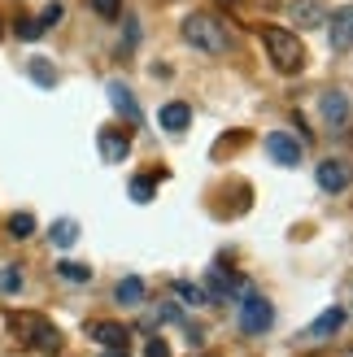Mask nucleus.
I'll return each mask as SVG.
<instances>
[{"label": "nucleus", "instance_id": "obj_1", "mask_svg": "<svg viewBox=\"0 0 353 357\" xmlns=\"http://www.w3.org/2000/svg\"><path fill=\"white\" fill-rule=\"evenodd\" d=\"M262 44H266V57L275 61L279 75H301L306 70V44L288 26H262Z\"/></svg>", "mask_w": 353, "mask_h": 357}, {"label": "nucleus", "instance_id": "obj_2", "mask_svg": "<svg viewBox=\"0 0 353 357\" xmlns=\"http://www.w3.org/2000/svg\"><path fill=\"white\" fill-rule=\"evenodd\" d=\"M9 331L27 349H35V353H48V357L61 353V331L52 327V323H44L40 314H9Z\"/></svg>", "mask_w": 353, "mask_h": 357}, {"label": "nucleus", "instance_id": "obj_3", "mask_svg": "<svg viewBox=\"0 0 353 357\" xmlns=\"http://www.w3.org/2000/svg\"><path fill=\"white\" fill-rule=\"evenodd\" d=\"M183 40L192 48L209 52V57H223V52H227V26L218 22L214 13H192L183 22Z\"/></svg>", "mask_w": 353, "mask_h": 357}, {"label": "nucleus", "instance_id": "obj_4", "mask_svg": "<svg viewBox=\"0 0 353 357\" xmlns=\"http://www.w3.org/2000/svg\"><path fill=\"white\" fill-rule=\"evenodd\" d=\"M240 331L244 335H262V331H266L271 323H275V310H271V301L266 296H257L253 288L249 292H244V301H240Z\"/></svg>", "mask_w": 353, "mask_h": 357}, {"label": "nucleus", "instance_id": "obj_5", "mask_svg": "<svg viewBox=\"0 0 353 357\" xmlns=\"http://www.w3.org/2000/svg\"><path fill=\"white\" fill-rule=\"evenodd\" d=\"M301 149L306 144H301V139H292L288 131H271L266 135V153L275 157L279 166H301Z\"/></svg>", "mask_w": 353, "mask_h": 357}, {"label": "nucleus", "instance_id": "obj_6", "mask_svg": "<svg viewBox=\"0 0 353 357\" xmlns=\"http://www.w3.org/2000/svg\"><path fill=\"white\" fill-rule=\"evenodd\" d=\"M353 183V166L340 162V157H327V162H319V188L323 192H345Z\"/></svg>", "mask_w": 353, "mask_h": 357}, {"label": "nucleus", "instance_id": "obj_7", "mask_svg": "<svg viewBox=\"0 0 353 357\" xmlns=\"http://www.w3.org/2000/svg\"><path fill=\"white\" fill-rule=\"evenodd\" d=\"M96 144H100V157L105 162H127V153H131V131H118V127H105L96 135Z\"/></svg>", "mask_w": 353, "mask_h": 357}, {"label": "nucleus", "instance_id": "obj_8", "mask_svg": "<svg viewBox=\"0 0 353 357\" xmlns=\"http://www.w3.org/2000/svg\"><path fill=\"white\" fill-rule=\"evenodd\" d=\"M327 35H331V48H336V52H349L353 48V5H345V9L331 13Z\"/></svg>", "mask_w": 353, "mask_h": 357}, {"label": "nucleus", "instance_id": "obj_9", "mask_svg": "<svg viewBox=\"0 0 353 357\" xmlns=\"http://www.w3.org/2000/svg\"><path fill=\"white\" fill-rule=\"evenodd\" d=\"M110 105L131 122V127H140V105H135V96H131V87H127V83H118V79L110 83Z\"/></svg>", "mask_w": 353, "mask_h": 357}, {"label": "nucleus", "instance_id": "obj_10", "mask_svg": "<svg viewBox=\"0 0 353 357\" xmlns=\"http://www.w3.org/2000/svg\"><path fill=\"white\" fill-rule=\"evenodd\" d=\"M340 327H345V310L331 305V310H323L319 318H314V327H310L306 335H310V340H327V335H336Z\"/></svg>", "mask_w": 353, "mask_h": 357}, {"label": "nucleus", "instance_id": "obj_11", "mask_svg": "<svg viewBox=\"0 0 353 357\" xmlns=\"http://www.w3.org/2000/svg\"><path fill=\"white\" fill-rule=\"evenodd\" d=\"M87 331H92V340H100L105 349H127V340H131V331L122 323H92Z\"/></svg>", "mask_w": 353, "mask_h": 357}, {"label": "nucleus", "instance_id": "obj_12", "mask_svg": "<svg viewBox=\"0 0 353 357\" xmlns=\"http://www.w3.org/2000/svg\"><path fill=\"white\" fill-rule=\"evenodd\" d=\"M319 109H323V122H327V127H345V122H349V96H345V92H327Z\"/></svg>", "mask_w": 353, "mask_h": 357}, {"label": "nucleus", "instance_id": "obj_13", "mask_svg": "<svg viewBox=\"0 0 353 357\" xmlns=\"http://www.w3.org/2000/svg\"><path fill=\"white\" fill-rule=\"evenodd\" d=\"M157 122H162L166 131H188V122H192V109L183 100H170V105H162V114H157Z\"/></svg>", "mask_w": 353, "mask_h": 357}, {"label": "nucleus", "instance_id": "obj_14", "mask_svg": "<svg viewBox=\"0 0 353 357\" xmlns=\"http://www.w3.org/2000/svg\"><path fill=\"white\" fill-rule=\"evenodd\" d=\"M288 13L296 26H323V9L319 0H288Z\"/></svg>", "mask_w": 353, "mask_h": 357}, {"label": "nucleus", "instance_id": "obj_15", "mask_svg": "<svg viewBox=\"0 0 353 357\" xmlns=\"http://www.w3.org/2000/svg\"><path fill=\"white\" fill-rule=\"evenodd\" d=\"M48 240L57 244V248H70V244L79 240V222H75V218H57V222L48 227Z\"/></svg>", "mask_w": 353, "mask_h": 357}, {"label": "nucleus", "instance_id": "obj_16", "mask_svg": "<svg viewBox=\"0 0 353 357\" xmlns=\"http://www.w3.org/2000/svg\"><path fill=\"white\" fill-rule=\"evenodd\" d=\"M114 296H118V305H144V283H140V279H122L114 288Z\"/></svg>", "mask_w": 353, "mask_h": 357}, {"label": "nucleus", "instance_id": "obj_17", "mask_svg": "<svg viewBox=\"0 0 353 357\" xmlns=\"http://www.w3.org/2000/svg\"><path fill=\"white\" fill-rule=\"evenodd\" d=\"M35 236V218L31 213H13L9 218V240H31Z\"/></svg>", "mask_w": 353, "mask_h": 357}, {"label": "nucleus", "instance_id": "obj_18", "mask_svg": "<svg viewBox=\"0 0 353 357\" xmlns=\"http://www.w3.org/2000/svg\"><path fill=\"white\" fill-rule=\"evenodd\" d=\"M57 275H61L66 283H87V279H92V271H87V266H79V261H61Z\"/></svg>", "mask_w": 353, "mask_h": 357}, {"label": "nucleus", "instance_id": "obj_19", "mask_svg": "<svg viewBox=\"0 0 353 357\" xmlns=\"http://www.w3.org/2000/svg\"><path fill=\"white\" fill-rule=\"evenodd\" d=\"M31 79H35V83H44V87H52V83H57V70H52L44 57H35V61H31Z\"/></svg>", "mask_w": 353, "mask_h": 357}, {"label": "nucleus", "instance_id": "obj_20", "mask_svg": "<svg viewBox=\"0 0 353 357\" xmlns=\"http://www.w3.org/2000/svg\"><path fill=\"white\" fill-rule=\"evenodd\" d=\"M13 31H17V40H40V35H44L40 17H17V22H13Z\"/></svg>", "mask_w": 353, "mask_h": 357}, {"label": "nucleus", "instance_id": "obj_21", "mask_svg": "<svg viewBox=\"0 0 353 357\" xmlns=\"http://www.w3.org/2000/svg\"><path fill=\"white\" fill-rule=\"evenodd\" d=\"M131 201L135 205H149L153 201V178H131Z\"/></svg>", "mask_w": 353, "mask_h": 357}, {"label": "nucleus", "instance_id": "obj_22", "mask_svg": "<svg viewBox=\"0 0 353 357\" xmlns=\"http://www.w3.org/2000/svg\"><path fill=\"white\" fill-rule=\"evenodd\" d=\"M179 296L188 301V305H205V301H209V292L197 288V283H179Z\"/></svg>", "mask_w": 353, "mask_h": 357}, {"label": "nucleus", "instance_id": "obj_23", "mask_svg": "<svg viewBox=\"0 0 353 357\" xmlns=\"http://www.w3.org/2000/svg\"><path fill=\"white\" fill-rule=\"evenodd\" d=\"M22 288V275H17V266H5L0 271V292H17Z\"/></svg>", "mask_w": 353, "mask_h": 357}, {"label": "nucleus", "instance_id": "obj_24", "mask_svg": "<svg viewBox=\"0 0 353 357\" xmlns=\"http://www.w3.org/2000/svg\"><path fill=\"white\" fill-rule=\"evenodd\" d=\"M92 9L105 17V22H114V17L122 13V0H92Z\"/></svg>", "mask_w": 353, "mask_h": 357}, {"label": "nucleus", "instance_id": "obj_25", "mask_svg": "<svg viewBox=\"0 0 353 357\" xmlns=\"http://www.w3.org/2000/svg\"><path fill=\"white\" fill-rule=\"evenodd\" d=\"M144 357H170V349H166V340H162V335H157V340H149Z\"/></svg>", "mask_w": 353, "mask_h": 357}, {"label": "nucleus", "instance_id": "obj_26", "mask_svg": "<svg viewBox=\"0 0 353 357\" xmlns=\"http://www.w3.org/2000/svg\"><path fill=\"white\" fill-rule=\"evenodd\" d=\"M52 22H61V5H48V9H44V17H40V26L48 31Z\"/></svg>", "mask_w": 353, "mask_h": 357}, {"label": "nucleus", "instance_id": "obj_27", "mask_svg": "<svg viewBox=\"0 0 353 357\" xmlns=\"http://www.w3.org/2000/svg\"><path fill=\"white\" fill-rule=\"evenodd\" d=\"M205 357H214V353H205Z\"/></svg>", "mask_w": 353, "mask_h": 357}]
</instances>
